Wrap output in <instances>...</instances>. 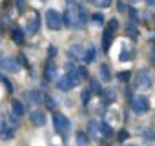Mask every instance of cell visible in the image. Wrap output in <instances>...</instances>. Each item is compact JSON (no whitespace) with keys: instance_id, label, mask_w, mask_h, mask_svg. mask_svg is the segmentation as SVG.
<instances>
[{"instance_id":"6da1fadb","label":"cell","mask_w":155,"mask_h":146,"mask_svg":"<svg viewBox=\"0 0 155 146\" xmlns=\"http://www.w3.org/2000/svg\"><path fill=\"white\" fill-rule=\"evenodd\" d=\"M46 24L51 31H58L60 29V13L55 9H48L46 11Z\"/></svg>"},{"instance_id":"7a4b0ae2","label":"cell","mask_w":155,"mask_h":146,"mask_svg":"<svg viewBox=\"0 0 155 146\" xmlns=\"http://www.w3.org/2000/svg\"><path fill=\"white\" fill-rule=\"evenodd\" d=\"M55 128H57V131H60L62 135H66V133L71 130V124H69V121H68L66 115L57 113V115H55Z\"/></svg>"},{"instance_id":"3957f363","label":"cell","mask_w":155,"mask_h":146,"mask_svg":"<svg viewBox=\"0 0 155 146\" xmlns=\"http://www.w3.org/2000/svg\"><path fill=\"white\" fill-rule=\"evenodd\" d=\"M137 84H139V88H142V90L151 88L153 81H151V75H150L148 69H140V71H139V75H137Z\"/></svg>"},{"instance_id":"277c9868","label":"cell","mask_w":155,"mask_h":146,"mask_svg":"<svg viewBox=\"0 0 155 146\" xmlns=\"http://www.w3.org/2000/svg\"><path fill=\"white\" fill-rule=\"evenodd\" d=\"M131 108L135 110V111H139V113H144V111H148V108H150V102H148V99L146 97H133V101H131Z\"/></svg>"},{"instance_id":"5b68a950","label":"cell","mask_w":155,"mask_h":146,"mask_svg":"<svg viewBox=\"0 0 155 146\" xmlns=\"http://www.w3.org/2000/svg\"><path fill=\"white\" fill-rule=\"evenodd\" d=\"M0 68H2L4 71H8V73H17L20 69V62L17 58H4L2 62H0Z\"/></svg>"},{"instance_id":"8992f818","label":"cell","mask_w":155,"mask_h":146,"mask_svg":"<svg viewBox=\"0 0 155 146\" xmlns=\"http://www.w3.org/2000/svg\"><path fill=\"white\" fill-rule=\"evenodd\" d=\"M29 121H31V124H35V126H44V124H46V115H44L42 111L35 110V111L29 113Z\"/></svg>"},{"instance_id":"52a82bcc","label":"cell","mask_w":155,"mask_h":146,"mask_svg":"<svg viewBox=\"0 0 155 146\" xmlns=\"http://www.w3.org/2000/svg\"><path fill=\"white\" fill-rule=\"evenodd\" d=\"M68 79L71 81V84L73 86H77V84H81L84 79L81 77V73H79V68H69V71H68Z\"/></svg>"},{"instance_id":"ba28073f","label":"cell","mask_w":155,"mask_h":146,"mask_svg":"<svg viewBox=\"0 0 155 146\" xmlns=\"http://www.w3.org/2000/svg\"><path fill=\"white\" fill-rule=\"evenodd\" d=\"M88 128H90V135H91L93 139H101V137H102V128H101V124H99L97 121H90Z\"/></svg>"},{"instance_id":"9c48e42d","label":"cell","mask_w":155,"mask_h":146,"mask_svg":"<svg viewBox=\"0 0 155 146\" xmlns=\"http://www.w3.org/2000/svg\"><path fill=\"white\" fill-rule=\"evenodd\" d=\"M57 86H58V90H62V91H69V90L73 88V84H71V81L68 79V75L60 77V79L57 81Z\"/></svg>"},{"instance_id":"30bf717a","label":"cell","mask_w":155,"mask_h":146,"mask_svg":"<svg viewBox=\"0 0 155 146\" xmlns=\"http://www.w3.org/2000/svg\"><path fill=\"white\" fill-rule=\"evenodd\" d=\"M57 77V66H55V62L53 60H49L48 64H46V79H55Z\"/></svg>"},{"instance_id":"8fae6325","label":"cell","mask_w":155,"mask_h":146,"mask_svg":"<svg viewBox=\"0 0 155 146\" xmlns=\"http://www.w3.org/2000/svg\"><path fill=\"white\" fill-rule=\"evenodd\" d=\"M95 53H97V51H95V48H93V46H90V48H88V49L84 51V55H82L84 62H86V64L93 62V60H95Z\"/></svg>"},{"instance_id":"7c38bea8","label":"cell","mask_w":155,"mask_h":146,"mask_svg":"<svg viewBox=\"0 0 155 146\" xmlns=\"http://www.w3.org/2000/svg\"><path fill=\"white\" fill-rule=\"evenodd\" d=\"M29 99H31L33 104H42V102H44V95H42L38 90H33V91L29 93Z\"/></svg>"},{"instance_id":"4fadbf2b","label":"cell","mask_w":155,"mask_h":146,"mask_svg":"<svg viewBox=\"0 0 155 146\" xmlns=\"http://www.w3.org/2000/svg\"><path fill=\"white\" fill-rule=\"evenodd\" d=\"M111 40H113V33L106 29V31H104V35H102V46H104V49H110Z\"/></svg>"},{"instance_id":"5bb4252c","label":"cell","mask_w":155,"mask_h":146,"mask_svg":"<svg viewBox=\"0 0 155 146\" xmlns=\"http://www.w3.org/2000/svg\"><path fill=\"white\" fill-rule=\"evenodd\" d=\"M11 108H13V113H15V115H18V117H20V115H24V104H22L20 101H17V99H15V101L11 102Z\"/></svg>"},{"instance_id":"9a60e30c","label":"cell","mask_w":155,"mask_h":146,"mask_svg":"<svg viewBox=\"0 0 155 146\" xmlns=\"http://www.w3.org/2000/svg\"><path fill=\"white\" fill-rule=\"evenodd\" d=\"M69 55H75L77 58H82V55H84V49H82V46H81V44H75V46H71V48H69Z\"/></svg>"},{"instance_id":"2e32d148","label":"cell","mask_w":155,"mask_h":146,"mask_svg":"<svg viewBox=\"0 0 155 146\" xmlns=\"http://www.w3.org/2000/svg\"><path fill=\"white\" fill-rule=\"evenodd\" d=\"M99 71H101V77H102L104 81H110V79H111V73H110V68H108L106 64H101Z\"/></svg>"},{"instance_id":"e0dca14e","label":"cell","mask_w":155,"mask_h":146,"mask_svg":"<svg viewBox=\"0 0 155 146\" xmlns=\"http://www.w3.org/2000/svg\"><path fill=\"white\" fill-rule=\"evenodd\" d=\"M75 139H77V146H88V137L82 133V131H79L75 135Z\"/></svg>"},{"instance_id":"ac0fdd59","label":"cell","mask_w":155,"mask_h":146,"mask_svg":"<svg viewBox=\"0 0 155 146\" xmlns=\"http://www.w3.org/2000/svg\"><path fill=\"white\" fill-rule=\"evenodd\" d=\"M13 40H15L17 44H22V42H24V31L18 29V28L13 29Z\"/></svg>"},{"instance_id":"d6986e66","label":"cell","mask_w":155,"mask_h":146,"mask_svg":"<svg viewBox=\"0 0 155 146\" xmlns=\"http://www.w3.org/2000/svg\"><path fill=\"white\" fill-rule=\"evenodd\" d=\"M126 33L135 38V37H137V26H135L133 22H128V24H126Z\"/></svg>"},{"instance_id":"ffe728a7","label":"cell","mask_w":155,"mask_h":146,"mask_svg":"<svg viewBox=\"0 0 155 146\" xmlns=\"http://www.w3.org/2000/svg\"><path fill=\"white\" fill-rule=\"evenodd\" d=\"M113 101H115V91H113V90H110V88H108V90H104V102H108V104H110V102H113Z\"/></svg>"},{"instance_id":"44dd1931","label":"cell","mask_w":155,"mask_h":146,"mask_svg":"<svg viewBox=\"0 0 155 146\" xmlns=\"http://www.w3.org/2000/svg\"><path fill=\"white\" fill-rule=\"evenodd\" d=\"M37 28H38V18L35 17L33 20H29V24H28V29H29L31 33H35V31H37Z\"/></svg>"},{"instance_id":"7402d4cb","label":"cell","mask_w":155,"mask_h":146,"mask_svg":"<svg viewBox=\"0 0 155 146\" xmlns=\"http://www.w3.org/2000/svg\"><path fill=\"white\" fill-rule=\"evenodd\" d=\"M117 28H119V22H117L115 18H113V20H110V22H108V26H106V29H108V31H111V33H115V29H117Z\"/></svg>"},{"instance_id":"603a6c76","label":"cell","mask_w":155,"mask_h":146,"mask_svg":"<svg viewBox=\"0 0 155 146\" xmlns=\"http://www.w3.org/2000/svg\"><path fill=\"white\" fill-rule=\"evenodd\" d=\"M91 91L93 93H102V90H101V84H99V81H91Z\"/></svg>"},{"instance_id":"cb8c5ba5","label":"cell","mask_w":155,"mask_h":146,"mask_svg":"<svg viewBox=\"0 0 155 146\" xmlns=\"http://www.w3.org/2000/svg\"><path fill=\"white\" fill-rule=\"evenodd\" d=\"M90 95H91V91H90V90H84V91H82V95H81L82 104H88V102H90Z\"/></svg>"},{"instance_id":"d4e9b609","label":"cell","mask_w":155,"mask_h":146,"mask_svg":"<svg viewBox=\"0 0 155 146\" xmlns=\"http://www.w3.org/2000/svg\"><path fill=\"white\" fill-rule=\"evenodd\" d=\"M95 6H99V8H110L111 6V0H95Z\"/></svg>"},{"instance_id":"484cf974","label":"cell","mask_w":155,"mask_h":146,"mask_svg":"<svg viewBox=\"0 0 155 146\" xmlns=\"http://www.w3.org/2000/svg\"><path fill=\"white\" fill-rule=\"evenodd\" d=\"M119 81L120 82H128L130 81V71H120L119 73Z\"/></svg>"},{"instance_id":"4316f807","label":"cell","mask_w":155,"mask_h":146,"mask_svg":"<svg viewBox=\"0 0 155 146\" xmlns=\"http://www.w3.org/2000/svg\"><path fill=\"white\" fill-rule=\"evenodd\" d=\"M44 102L48 104V108H49V110H55V101H53V97H49V95H48V97H44Z\"/></svg>"},{"instance_id":"83f0119b","label":"cell","mask_w":155,"mask_h":146,"mask_svg":"<svg viewBox=\"0 0 155 146\" xmlns=\"http://www.w3.org/2000/svg\"><path fill=\"white\" fill-rule=\"evenodd\" d=\"M0 82H4V84H6L8 91H13V84H11V82H9V81H8L6 77H4V75H0Z\"/></svg>"},{"instance_id":"f1b7e54d","label":"cell","mask_w":155,"mask_h":146,"mask_svg":"<svg viewBox=\"0 0 155 146\" xmlns=\"http://www.w3.org/2000/svg\"><path fill=\"white\" fill-rule=\"evenodd\" d=\"M8 117H9L8 121H9V124H11V126H13V124H18V115L11 113V115H8Z\"/></svg>"},{"instance_id":"f546056e","label":"cell","mask_w":155,"mask_h":146,"mask_svg":"<svg viewBox=\"0 0 155 146\" xmlns=\"http://www.w3.org/2000/svg\"><path fill=\"white\" fill-rule=\"evenodd\" d=\"M119 60H130V51H126V49H124V51L119 55Z\"/></svg>"},{"instance_id":"4dcf8cb0","label":"cell","mask_w":155,"mask_h":146,"mask_svg":"<svg viewBox=\"0 0 155 146\" xmlns=\"http://www.w3.org/2000/svg\"><path fill=\"white\" fill-rule=\"evenodd\" d=\"M79 73H81V77H82V79H86V77H88V69H86L84 66H81V68H79Z\"/></svg>"},{"instance_id":"1f68e13d","label":"cell","mask_w":155,"mask_h":146,"mask_svg":"<svg viewBox=\"0 0 155 146\" xmlns=\"http://www.w3.org/2000/svg\"><path fill=\"white\" fill-rule=\"evenodd\" d=\"M142 135H144L146 139H153V131H151V130H142Z\"/></svg>"},{"instance_id":"d6a6232c","label":"cell","mask_w":155,"mask_h":146,"mask_svg":"<svg viewBox=\"0 0 155 146\" xmlns=\"http://www.w3.org/2000/svg\"><path fill=\"white\" fill-rule=\"evenodd\" d=\"M101 128H102V131H104V135H111V130H110V126H108V124H102Z\"/></svg>"},{"instance_id":"836d02e7","label":"cell","mask_w":155,"mask_h":146,"mask_svg":"<svg viewBox=\"0 0 155 146\" xmlns=\"http://www.w3.org/2000/svg\"><path fill=\"white\" fill-rule=\"evenodd\" d=\"M126 139H128V131L120 130V133H119V141H126Z\"/></svg>"},{"instance_id":"e575fe53","label":"cell","mask_w":155,"mask_h":146,"mask_svg":"<svg viewBox=\"0 0 155 146\" xmlns=\"http://www.w3.org/2000/svg\"><path fill=\"white\" fill-rule=\"evenodd\" d=\"M93 20H95V22H99V24H102V17H101L99 13H95V15H93Z\"/></svg>"},{"instance_id":"d590c367","label":"cell","mask_w":155,"mask_h":146,"mask_svg":"<svg viewBox=\"0 0 155 146\" xmlns=\"http://www.w3.org/2000/svg\"><path fill=\"white\" fill-rule=\"evenodd\" d=\"M130 15H131V17H133V18H135V20H137V15H139V13H137V11H135V9H130Z\"/></svg>"},{"instance_id":"8d00e7d4","label":"cell","mask_w":155,"mask_h":146,"mask_svg":"<svg viewBox=\"0 0 155 146\" xmlns=\"http://www.w3.org/2000/svg\"><path fill=\"white\" fill-rule=\"evenodd\" d=\"M150 58H151V62H155V48L151 49V53H150Z\"/></svg>"},{"instance_id":"74e56055","label":"cell","mask_w":155,"mask_h":146,"mask_svg":"<svg viewBox=\"0 0 155 146\" xmlns=\"http://www.w3.org/2000/svg\"><path fill=\"white\" fill-rule=\"evenodd\" d=\"M17 4H18V8H20V11L24 9V2H22V0H17Z\"/></svg>"},{"instance_id":"f35d334b","label":"cell","mask_w":155,"mask_h":146,"mask_svg":"<svg viewBox=\"0 0 155 146\" xmlns=\"http://www.w3.org/2000/svg\"><path fill=\"white\" fill-rule=\"evenodd\" d=\"M146 4L148 6H155V0H146Z\"/></svg>"},{"instance_id":"ab89813d","label":"cell","mask_w":155,"mask_h":146,"mask_svg":"<svg viewBox=\"0 0 155 146\" xmlns=\"http://www.w3.org/2000/svg\"><path fill=\"white\" fill-rule=\"evenodd\" d=\"M131 4H139V2H142V0H130Z\"/></svg>"},{"instance_id":"60d3db41","label":"cell","mask_w":155,"mask_h":146,"mask_svg":"<svg viewBox=\"0 0 155 146\" xmlns=\"http://www.w3.org/2000/svg\"><path fill=\"white\" fill-rule=\"evenodd\" d=\"M88 2H93V4H95V0H88Z\"/></svg>"},{"instance_id":"b9f144b4","label":"cell","mask_w":155,"mask_h":146,"mask_svg":"<svg viewBox=\"0 0 155 146\" xmlns=\"http://www.w3.org/2000/svg\"><path fill=\"white\" fill-rule=\"evenodd\" d=\"M130 146H135V144H130Z\"/></svg>"},{"instance_id":"7bdbcfd3","label":"cell","mask_w":155,"mask_h":146,"mask_svg":"<svg viewBox=\"0 0 155 146\" xmlns=\"http://www.w3.org/2000/svg\"><path fill=\"white\" fill-rule=\"evenodd\" d=\"M148 146H151V144H148Z\"/></svg>"}]
</instances>
